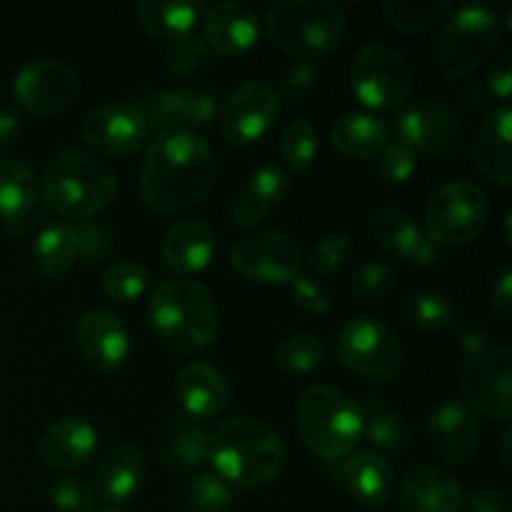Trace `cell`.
I'll use <instances>...</instances> for the list:
<instances>
[{"mask_svg": "<svg viewBox=\"0 0 512 512\" xmlns=\"http://www.w3.org/2000/svg\"><path fill=\"white\" fill-rule=\"evenodd\" d=\"M218 175L215 153L195 130L160 133L145 153L140 198L155 215H178L210 195Z\"/></svg>", "mask_w": 512, "mask_h": 512, "instance_id": "cell-1", "label": "cell"}, {"mask_svg": "<svg viewBox=\"0 0 512 512\" xmlns=\"http://www.w3.org/2000/svg\"><path fill=\"white\" fill-rule=\"evenodd\" d=\"M285 440L273 425L258 418L223 420L208 435V460L215 475L235 488L253 490L268 485L283 470Z\"/></svg>", "mask_w": 512, "mask_h": 512, "instance_id": "cell-2", "label": "cell"}, {"mask_svg": "<svg viewBox=\"0 0 512 512\" xmlns=\"http://www.w3.org/2000/svg\"><path fill=\"white\" fill-rule=\"evenodd\" d=\"M118 193L115 170L85 150H60L40 178V198L65 220L85 223L103 213Z\"/></svg>", "mask_w": 512, "mask_h": 512, "instance_id": "cell-3", "label": "cell"}, {"mask_svg": "<svg viewBox=\"0 0 512 512\" xmlns=\"http://www.w3.org/2000/svg\"><path fill=\"white\" fill-rule=\"evenodd\" d=\"M150 325L160 343L173 353H200L218 335V303L213 293L195 280H165L150 298Z\"/></svg>", "mask_w": 512, "mask_h": 512, "instance_id": "cell-4", "label": "cell"}, {"mask_svg": "<svg viewBox=\"0 0 512 512\" xmlns=\"http://www.w3.org/2000/svg\"><path fill=\"white\" fill-rule=\"evenodd\" d=\"M295 425L310 453L335 463L363 443L360 403L330 385H310L295 405Z\"/></svg>", "mask_w": 512, "mask_h": 512, "instance_id": "cell-5", "label": "cell"}, {"mask_svg": "<svg viewBox=\"0 0 512 512\" xmlns=\"http://www.w3.org/2000/svg\"><path fill=\"white\" fill-rule=\"evenodd\" d=\"M270 43L293 58H320L340 45L345 13L330 0H280L265 13Z\"/></svg>", "mask_w": 512, "mask_h": 512, "instance_id": "cell-6", "label": "cell"}, {"mask_svg": "<svg viewBox=\"0 0 512 512\" xmlns=\"http://www.w3.org/2000/svg\"><path fill=\"white\" fill-rule=\"evenodd\" d=\"M510 15L493 5H463L453 10L438 43V68L448 80L473 75L498 48Z\"/></svg>", "mask_w": 512, "mask_h": 512, "instance_id": "cell-7", "label": "cell"}, {"mask_svg": "<svg viewBox=\"0 0 512 512\" xmlns=\"http://www.w3.org/2000/svg\"><path fill=\"white\" fill-rule=\"evenodd\" d=\"M340 365L373 383H390L405 363L398 335L378 318H355L340 328L335 340Z\"/></svg>", "mask_w": 512, "mask_h": 512, "instance_id": "cell-8", "label": "cell"}, {"mask_svg": "<svg viewBox=\"0 0 512 512\" xmlns=\"http://www.w3.org/2000/svg\"><path fill=\"white\" fill-rule=\"evenodd\" d=\"M488 225V198L473 180H453L430 195L425 205V230L435 245H468Z\"/></svg>", "mask_w": 512, "mask_h": 512, "instance_id": "cell-9", "label": "cell"}, {"mask_svg": "<svg viewBox=\"0 0 512 512\" xmlns=\"http://www.w3.org/2000/svg\"><path fill=\"white\" fill-rule=\"evenodd\" d=\"M350 85L363 105L390 110L408 100L413 90V68L400 50L383 43L360 48L350 65Z\"/></svg>", "mask_w": 512, "mask_h": 512, "instance_id": "cell-10", "label": "cell"}, {"mask_svg": "<svg viewBox=\"0 0 512 512\" xmlns=\"http://www.w3.org/2000/svg\"><path fill=\"white\" fill-rule=\"evenodd\" d=\"M512 353L505 345H490L483 353L470 355L460 370V393L470 410L493 420H508L512 413Z\"/></svg>", "mask_w": 512, "mask_h": 512, "instance_id": "cell-11", "label": "cell"}, {"mask_svg": "<svg viewBox=\"0 0 512 512\" xmlns=\"http://www.w3.org/2000/svg\"><path fill=\"white\" fill-rule=\"evenodd\" d=\"M300 245L290 235L278 230H265L240 238L230 250V263L248 280L263 285H283L298 278Z\"/></svg>", "mask_w": 512, "mask_h": 512, "instance_id": "cell-12", "label": "cell"}, {"mask_svg": "<svg viewBox=\"0 0 512 512\" xmlns=\"http://www.w3.org/2000/svg\"><path fill=\"white\" fill-rule=\"evenodd\" d=\"M280 98L273 85L250 80L235 88L220 113V130L233 148H248L273 130L280 118Z\"/></svg>", "mask_w": 512, "mask_h": 512, "instance_id": "cell-13", "label": "cell"}, {"mask_svg": "<svg viewBox=\"0 0 512 512\" xmlns=\"http://www.w3.org/2000/svg\"><path fill=\"white\" fill-rule=\"evenodd\" d=\"M15 100L33 115H58L75 103L80 78L68 63L60 60H33L13 80Z\"/></svg>", "mask_w": 512, "mask_h": 512, "instance_id": "cell-14", "label": "cell"}, {"mask_svg": "<svg viewBox=\"0 0 512 512\" xmlns=\"http://www.w3.org/2000/svg\"><path fill=\"white\" fill-rule=\"evenodd\" d=\"M395 133L413 150L433 155H458L468 140L463 120L448 105L435 100H420L405 110L395 123Z\"/></svg>", "mask_w": 512, "mask_h": 512, "instance_id": "cell-15", "label": "cell"}, {"mask_svg": "<svg viewBox=\"0 0 512 512\" xmlns=\"http://www.w3.org/2000/svg\"><path fill=\"white\" fill-rule=\"evenodd\" d=\"M80 133L85 143L98 153L125 158L143 148L148 138V123L135 103H115L85 115Z\"/></svg>", "mask_w": 512, "mask_h": 512, "instance_id": "cell-16", "label": "cell"}, {"mask_svg": "<svg viewBox=\"0 0 512 512\" xmlns=\"http://www.w3.org/2000/svg\"><path fill=\"white\" fill-rule=\"evenodd\" d=\"M143 113L148 130L173 133V130H193L208 125L218 113V98L210 90L173 88L145 95L135 103Z\"/></svg>", "mask_w": 512, "mask_h": 512, "instance_id": "cell-17", "label": "cell"}, {"mask_svg": "<svg viewBox=\"0 0 512 512\" xmlns=\"http://www.w3.org/2000/svg\"><path fill=\"white\" fill-rule=\"evenodd\" d=\"M428 440L433 453L448 465L473 463L480 443L478 418L460 400H443L428 415Z\"/></svg>", "mask_w": 512, "mask_h": 512, "instance_id": "cell-18", "label": "cell"}, {"mask_svg": "<svg viewBox=\"0 0 512 512\" xmlns=\"http://www.w3.org/2000/svg\"><path fill=\"white\" fill-rule=\"evenodd\" d=\"M75 343L85 363L103 373H115L130 355V335L123 320L110 310H90L75 323Z\"/></svg>", "mask_w": 512, "mask_h": 512, "instance_id": "cell-19", "label": "cell"}, {"mask_svg": "<svg viewBox=\"0 0 512 512\" xmlns=\"http://www.w3.org/2000/svg\"><path fill=\"white\" fill-rule=\"evenodd\" d=\"M335 480L365 508H383L395 488V470L385 455L360 450L343 460H335Z\"/></svg>", "mask_w": 512, "mask_h": 512, "instance_id": "cell-20", "label": "cell"}, {"mask_svg": "<svg viewBox=\"0 0 512 512\" xmlns=\"http://www.w3.org/2000/svg\"><path fill=\"white\" fill-rule=\"evenodd\" d=\"M95 450H98V433L88 420L78 418V415L55 420L38 440V455L43 465L50 470H60V473L88 465Z\"/></svg>", "mask_w": 512, "mask_h": 512, "instance_id": "cell-21", "label": "cell"}, {"mask_svg": "<svg viewBox=\"0 0 512 512\" xmlns=\"http://www.w3.org/2000/svg\"><path fill=\"white\" fill-rule=\"evenodd\" d=\"M173 393L180 408L198 420L218 418L230 403V385L225 375L210 363H188L175 375Z\"/></svg>", "mask_w": 512, "mask_h": 512, "instance_id": "cell-22", "label": "cell"}, {"mask_svg": "<svg viewBox=\"0 0 512 512\" xmlns=\"http://www.w3.org/2000/svg\"><path fill=\"white\" fill-rule=\"evenodd\" d=\"M290 190V178L278 165H263L255 170L243 185L230 205V220L240 228H253V225L268 220Z\"/></svg>", "mask_w": 512, "mask_h": 512, "instance_id": "cell-23", "label": "cell"}, {"mask_svg": "<svg viewBox=\"0 0 512 512\" xmlns=\"http://www.w3.org/2000/svg\"><path fill=\"white\" fill-rule=\"evenodd\" d=\"M258 35V13L243 3H215L203 15V40L213 53L240 55L258 43Z\"/></svg>", "mask_w": 512, "mask_h": 512, "instance_id": "cell-24", "label": "cell"}, {"mask_svg": "<svg viewBox=\"0 0 512 512\" xmlns=\"http://www.w3.org/2000/svg\"><path fill=\"white\" fill-rule=\"evenodd\" d=\"M463 495L458 478L433 465L410 470L400 483V505L405 512H460Z\"/></svg>", "mask_w": 512, "mask_h": 512, "instance_id": "cell-25", "label": "cell"}, {"mask_svg": "<svg viewBox=\"0 0 512 512\" xmlns=\"http://www.w3.org/2000/svg\"><path fill=\"white\" fill-rule=\"evenodd\" d=\"M512 113L508 105L495 108L480 125L473 140V158L480 173L500 188L512 185V148H510Z\"/></svg>", "mask_w": 512, "mask_h": 512, "instance_id": "cell-26", "label": "cell"}, {"mask_svg": "<svg viewBox=\"0 0 512 512\" xmlns=\"http://www.w3.org/2000/svg\"><path fill=\"white\" fill-rule=\"evenodd\" d=\"M215 255V230L205 220H183L163 238V263L178 275H195Z\"/></svg>", "mask_w": 512, "mask_h": 512, "instance_id": "cell-27", "label": "cell"}, {"mask_svg": "<svg viewBox=\"0 0 512 512\" xmlns=\"http://www.w3.org/2000/svg\"><path fill=\"white\" fill-rule=\"evenodd\" d=\"M40 200V178L20 160H0V218L10 235H20Z\"/></svg>", "mask_w": 512, "mask_h": 512, "instance_id": "cell-28", "label": "cell"}, {"mask_svg": "<svg viewBox=\"0 0 512 512\" xmlns=\"http://www.w3.org/2000/svg\"><path fill=\"white\" fill-rule=\"evenodd\" d=\"M145 480V458L133 445H118L95 470V493L105 503H128Z\"/></svg>", "mask_w": 512, "mask_h": 512, "instance_id": "cell-29", "label": "cell"}, {"mask_svg": "<svg viewBox=\"0 0 512 512\" xmlns=\"http://www.w3.org/2000/svg\"><path fill=\"white\" fill-rule=\"evenodd\" d=\"M330 143L345 158L370 160L390 143V128L375 115L345 113L330 128Z\"/></svg>", "mask_w": 512, "mask_h": 512, "instance_id": "cell-30", "label": "cell"}, {"mask_svg": "<svg viewBox=\"0 0 512 512\" xmlns=\"http://www.w3.org/2000/svg\"><path fill=\"white\" fill-rule=\"evenodd\" d=\"M80 260L78 223H55L40 230L33 245V268L43 278H60Z\"/></svg>", "mask_w": 512, "mask_h": 512, "instance_id": "cell-31", "label": "cell"}, {"mask_svg": "<svg viewBox=\"0 0 512 512\" xmlns=\"http://www.w3.org/2000/svg\"><path fill=\"white\" fill-rule=\"evenodd\" d=\"M203 3H165V0H140L135 3V15L145 33L160 40L185 38L203 20Z\"/></svg>", "mask_w": 512, "mask_h": 512, "instance_id": "cell-32", "label": "cell"}, {"mask_svg": "<svg viewBox=\"0 0 512 512\" xmlns=\"http://www.w3.org/2000/svg\"><path fill=\"white\" fill-rule=\"evenodd\" d=\"M370 233H373V240L385 253L395 255L400 260H410L415 245L423 238L413 215L408 210L398 208V205L375 208L373 215H370Z\"/></svg>", "mask_w": 512, "mask_h": 512, "instance_id": "cell-33", "label": "cell"}, {"mask_svg": "<svg viewBox=\"0 0 512 512\" xmlns=\"http://www.w3.org/2000/svg\"><path fill=\"white\" fill-rule=\"evenodd\" d=\"M363 413V438L370 440L375 453H403L410 445V428L400 413L385 408L380 398H365L360 405Z\"/></svg>", "mask_w": 512, "mask_h": 512, "instance_id": "cell-34", "label": "cell"}, {"mask_svg": "<svg viewBox=\"0 0 512 512\" xmlns=\"http://www.w3.org/2000/svg\"><path fill=\"white\" fill-rule=\"evenodd\" d=\"M400 315L405 323L420 330H443L458 323V308H455L453 298L440 290L410 293L400 305Z\"/></svg>", "mask_w": 512, "mask_h": 512, "instance_id": "cell-35", "label": "cell"}, {"mask_svg": "<svg viewBox=\"0 0 512 512\" xmlns=\"http://www.w3.org/2000/svg\"><path fill=\"white\" fill-rule=\"evenodd\" d=\"M165 460L170 468L180 470V473L200 470L208 463V433L193 420L180 418L170 430Z\"/></svg>", "mask_w": 512, "mask_h": 512, "instance_id": "cell-36", "label": "cell"}, {"mask_svg": "<svg viewBox=\"0 0 512 512\" xmlns=\"http://www.w3.org/2000/svg\"><path fill=\"white\" fill-rule=\"evenodd\" d=\"M385 18L403 33H425L438 25L450 13V3L445 0H385Z\"/></svg>", "mask_w": 512, "mask_h": 512, "instance_id": "cell-37", "label": "cell"}, {"mask_svg": "<svg viewBox=\"0 0 512 512\" xmlns=\"http://www.w3.org/2000/svg\"><path fill=\"white\" fill-rule=\"evenodd\" d=\"M328 355L323 340L318 335L310 333H295L288 335L283 343L275 348V365L285 373H313L315 368H320Z\"/></svg>", "mask_w": 512, "mask_h": 512, "instance_id": "cell-38", "label": "cell"}, {"mask_svg": "<svg viewBox=\"0 0 512 512\" xmlns=\"http://www.w3.org/2000/svg\"><path fill=\"white\" fill-rule=\"evenodd\" d=\"M150 273L138 263H130V260H120V263L108 265L100 275V285H103V293L110 300H118V303H133L140 300L150 288Z\"/></svg>", "mask_w": 512, "mask_h": 512, "instance_id": "cell-39", "label": "cell"}, {"mask_svg": "<svg viewBox=\"0 0 512 512\" xmlns=\"http://www.w3.org/2000/svg\"><path fill=\"white\" fill-rule=\"evenodd\" d=\"M280 153L293 173L308 170L318 153V133H315L313 123L305 118L288 120L285 128L280 130Z\"/></svg>", "mask_w": 512, "mask_h": 512, "instance_id": "cell-40", "label": "cell"}, {"mask_svg": "<svg viewBox=\"0 0 512 512\" xmlns=\"http://www.w3.org/2000/svg\"><path fill=\"white\" fill-rule=\"evenodd\" d=\"M210 60H213V50L205 43L203 35L190 33L168 45L165 68L173 75H178V78H185V75H193L198 73L200 68H205Z\"/></svg>", "mask_w": 512, "mask_h": 512, "instance_id": "cell-41", "label": "cell"}, {"mask_svg": "<svg viewBox=\"0 0 512 512\" xmlns=\"http://www.w3.org/2000/svg\"><path fill=\"white\" fill-rule=\"evenodd\" d=\"M398 288V270L388 263H368L355 273L353 295L363 303H380Z\"/></svg>", "mask_w": 512, "mask_h": 512, "instance_id": "cell-42", "label": "cell"}, {"mask_svg": "<svg viewBox=\"0 0 512 512\" xmlns=\"http://www.w3.org/2000/svg\"><path fill=\"white\" fill-rule=\"evenodd\" d=\"M418 168V153L403 140H390L378 160V180L383 185H400Z\"/></svg>", "mask_w": 512, "mask_h": 512, "instance_id": "cell-43", "label": "cell"}, {"mask_svg": "<svg viewBox=\"0 0 512 512\" xmlns=\"http://www.w3.org/2000/svg\"><path fill=\"white\" fill-rule=\"evenodd\" d=\"M353 248H355L353 235L348 233L325 235L323 240L315 243L313 253H310V265H313L320 275H333L343 268L348 255L353 253Z\"/></svg>", "mask_w": 512, "mask_h": 512, "instance_id": "cell-44", "label": "cell"}, {"mask_svg": "<svg viewBox=\"0 0 512 512\" xmlns=\"http://www.w3.org/2000/svg\"><path fill=\"white\" fill-rule=\"evenodd\" d=\"M233 503V493H230L228 483L220 480L215 473L198 475L190 485V505L203 512H220Z\"/></svg>", "mask_w": 512, "mask_h": 512, "instance_id": "cell-45", "label": "cell"}, {"mask_svg": "<svg viewBox=\"0 0 512 512\" xmlns=\"http://www.w3.org/2000/svg\"><path fill=\"white\" fill-rule=\"evenodd\" d=\"M290 300H293L295 308H300L303 313L310 315H325L333 305V298H330V290L325 288L323 283L313 278H305V275H298V278L290 280Z\"/></svg>", "mask_w": 512, "mask_h": 512, "instance_id": "cell-46", "label": "cell"}, {"mask_svg": "<svg viewBox=\"0 0 512 512\" xmlns=\"http://www.w3.org/2000/svg\"><path fill=\"white\" fill-rule=\"evenodd\" d=\"M318 80H320L318 65L298 63L280 75L275 93H278L280 103H283V100H303L308 98L310 93H315Z\"/></svg>", "mask_w": 512, "mask_h": 512, "instance_id": "cell-47", "label": "cell"}, {"mask_svg": "<svg viewBox=\"0 0 512 512\" xmlns=\"http://www.w3.org/2000/svg\"><path fill=\"white\" fill-rule=\"evenodd\" d=\"M50 500L60 512H95L93 493L78 478H58L50 488Z\"/></svg>", "mask_w": 512, "mask_h": 512, "instance_id": "cell-48", "label": "cell"}, {"mask_svg": "<svg viewBox=\"0 0 512 512\" xmlns=\"http://www.w3.org/2000/svg\"><path fill=\"white\" fill-rule=\"evenodd\" d=\"M80 230V260L83 263H98L108 255L110 238L100 225L95 223H78Z\"/></svg>", "mask_w": 512, "mask_h": 512, "instance_id": "cell-49", "label": "cell"}, {"mask_svg": "<svg viewBox=\"0 0 512 512\" xmlns=\"http://www.w3.org/2000/svg\"><path fill=\"white\" fill-rule=\"evenodd\" d=\"M463 508L468 512H510V500L500 488H478L463 495Z\"/></svg>", "mask_w": 512, "mask_h": 512, "instance_id": "cell-50", "label": "cell"}, {"mask_svg": "<svg viewBox=\"0 0 512 512\" xmlns=\"http://www.w3.org/2000/svg\"><path fill=\"white\" fill-rule=\"evenodd\" d=\"M455 335H458V343L460 348L470 355H478L483 353L485 348H490L488 343V333H485V328H480L478 323H455Z\"/></svg>", "mask_w": 512, "mask_h": 512, "instance_id": "cell-51", "label": "cell"}, {"mask_svg": "<svg viewBox=\"0 0 512 512\" xmlns=\"http://www.w3.org/2000/svg\"><path fill=\"white\" fill-rule=\"evenodd\" d=\"M490 305H493L495 313L508 315L512 310V270L503 268L498 278L493 280V288H490Z\"/></svg>", "mask_w": 512, "mask_h": 512, "instance_id": "cell-52", "label": "cell"}, {"mask_svg": "<svg viewBox=\"0 0 512 512\" xmlns=\"http://www.w3.org/2000/svg\"><path fill=\"white\" fill-rule=\"evenodd\" d=\"M488 85L500 100H508L510 98V90H512V70H510V55H503L493 63L488 73Z\"/></svg>", "mask_w": 512, "mask_h": 512, "instance_id": "cell-53", "label": "cell"}, {"mask_svg": "<svg viewBox=\"0 0 512 512\" xmlns=\"http://www.w3.org/2000/svg\"><path fill=\"white\" fill-rule=\"evenodd\" d=\"M440 260V245H435L428 235L420 238V243L415 245L413 255H410L408 263L418 265V268H430V265H438Z\"/></svg>", "mask_w": 512, "mask_h": 512, "instance_id": "cell-54", "label": "cell"}, {"mask_svg": "<svg viewBox=\"0 0 512 512\" xmlns=\"http://www.w3.org/2000/svg\"><path fill=\"white\" fill-rule=\"evenodd\" d=\"M20 138V118L15 113H0V150L13 148Z\"/></svg>", "mask_w": 512, "mask_h": 512, "instance_id": "cell-55", "label": "cell"}, {"mask_svg": "<svg viewBox=\"0 0 512 512\" xmlns=\"http://www.w3.org/2000/svg\"><path fill=\"white\" fill-rule=\"evenodd\" d=\"M512 430L510 425L503 430V435H500V463L505 465V468H510V460H512V453H510V443H512Z\"/></svg>", "mask_w": 512, "mask_h": 512, "instance_id": "cell-56", "label": "cell"}, {"mask_svg": "<svg viewBox=\"0 0 512 512\" xmlns=\"http://www.w3.org/2000/svg\"><path fill=\"white\" fill-rule=\"evenodd\" d=\"M95 512H123V510H115V508H108V510H95Z\"/></svg>", "mask_w": 512, "mask_h": 512, "instance_id": "cell-57", "label": "cell"}]
</instances>
